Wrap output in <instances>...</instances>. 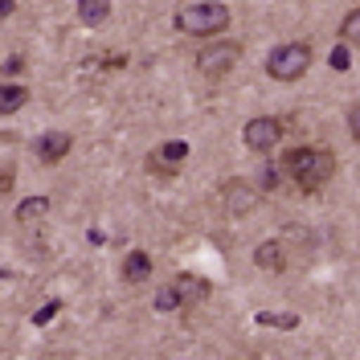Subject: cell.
<instances>
[{
  "instance_id": "cell-1",
  "label": "cell",
  "mask_w": 360,
  "mask_h": 360,
  "mask_svg": "<svg viewBox=\"0 0 360 360\" xmlns=\"http://www.w3.org/2000/svg\"><path fill=\"white\" fill-rule=\"evenodd\" d=\"M287 172H291L303 188H323L332 172H336V156L328 148H295L287 156Z\"/></svg>"
},
{
  "instance_id": "cell-2",
  "label": "cell",
  "mask_w": 360,
  "mask_h": 360,
  "mask_svg": "<svg viewBox=\"0 0 360 360\" xmlns=\"http://www.w3.org/2000/svg\"><path fill=\"white\" fill-rule=\"evenodd\" d=\"M311 70V49L303 41H291V45H274L266 58V74L274 82H295Z\"/></svg>"
},
{
  "instance_id": "cell-3",
  "label": "cell",
  "mask_w": 360,
  "mask_h": 360,
  "mask_svg": "<svg viewBox=\"0 0 360 360\" xmlns=\"http://www.w3.org/2000/svg\"><path fill=\"white\" fill-rule=\"evenodd\" d=\"M176 25L184 33H193V37H213V33H221L225 25H229V8L225 4H193V8H184L176 17Z\"/></svg>"
},
{
  "instance_id": "cell-4",
  "label": "cell",
  "mask_w": 360,
  "mask_h": 360,
  "mask_svg": "<svg viewBox=\"0 0 360 360\" xmlns=\"http://www.w3.org/2000/svg\"><path fill=\"white\" fill-rule=\"evenodd\" d=\"M238 53H242L238 41H213L197 53V70H201L205 78H225L233 70V62H238Z\"/></svg>"
},
{
  "instance_id": "cell-5",
  "label": "cell",
  "mask_w": 360,
  "mask_h": 360,
  "mask_svg": "<svg viewBox=\"0 0 360 360\" xmlns=\"http://www.w3.org/2000/svg\"><path fill=\"white\" fill-rule=\"evenodd\" d=\"M287 131V123H278V119H266V115H258V119H250L242 139H246L250 152H270V148H278V139Z\"/></svg>"
},
{
  "instance_id": "cell-6",
  "label": "cell",
  "mask_w": 360,
  "mask_h": 360,
  "mask_svg": "<svg viewBox=\"0 0 360 360\" xmlns=\"http://www.w3.org/2000/svg\"><path fill=\"white\" fill-rule=\"evenodd\" d=\"M70 143H74V139H70L66 131H45L41 139H37V156H41L45 164H58V160L70 152Z\"/></svg>"
},
{
  "instance_id": "cell-7",
  "label": "cell",
  "mask_w": 360,
  "mask_h": 360,
  "mask_svg": "<svg viewBox=\"0 0 360 360\" xmlns=\"http://www.w3.org/2000/svg\"><path fill=\"white\" fill-rule=\"evenodd\" d=\"M176 291H180V299H184V307L205 303V299H209V278H201V274H176Z\"/></svg>"
},
{
  "instance_id": "cell-8",
  "label": "cell",
  "mask_w": 360,
  "mask_h": 360,
  "mask_svg": "<svg viewBox=\"0 0 360 360\" xmlns=\"http://www.w3.org/2000/svg\"><path fill=\"white\" fill-rule=\"evenodd\" d=\"M123 278H127V283H143V278H152V258H148L143 250H131V254L123 258Z\"/></svg>"
},
{
  "instance_id": "cell-9",
  "label": "cell",
  "mask_w": 360,
  "mask_h": 360,
  "mask_svg": "<svg viewBox=\"0 0 360 360\" xmlns=\"http://www.w3.org/2000/svg\"><path fill=\"white\" fill-rule=\"evenodd\" d=\"M29 103V86H17V82H4L0 86V111L4 115H17Z\"/></svg>"
},
{
  "instance_id": "cell-10",
  "label": "cell",
  "mask_w": 360,
  "mask_h": 360,
  "mask_svg": "<svg viewBox=\"0 0 360 360\" xmlns=\"http://www.w3.org/2000/svg\"><path fill=\"white\" fill-rule=\"evenodd\" d=\"M78 17L82 25H103L111 17V0H78Z\"/></svg>"
},
{
  "instance_id": "cell-11",
  "label": "cell",
  "mask_w": 360,
  "mask_h": 360,
  "mask_svg": "<svg viewBox=\"0 0 360 360\" xmlns=\"http://www.w3.org/2000/svg\"><path fill=\"white\" fill-rule=\"evenodd\" d=\"M184 156H188V143H184V139H168V143H164L152 160H156V164H168V168H176Z\"/></svg>"
},
{
  "instance_id": "cell-12",
  "label": "cell",
  "mask_w": 360,
  "mask_h": 360,
  "mask_svg": "<svg viewBox=\"0 0 360 360\" xmlns=\"http://www.w3.org/2000/svg\"><path fill=\"white\" fill-rule=\"evenodd\" d=\"M258 266L262 270H283V246L278 242H266V246H258Z\"/></svg>"
},
{
  "instance_id": "cell-13",
  "label": "cell",
  "mask_w": 360,
  "mask_h": 360,
  "mask_svg": "<svg viewBox=\"0 0 360 360\" xmlns=\"http://www.w3.org/2000/svg\"><path fill=\"white\" fill-rule=\"evenodd\" d=\"M176 307H184V299H180L176 283H172V287H160V295H156V311H176Z\"/></svg>"
},
{
  "instance_id": "cell-14",
  "label": "cell",
  "mask_w": 360,
  "mask_h": 360,
  "mask_svg": "<svg viewBox=\"0 0 360 360\" xmlns=\"http://www.w3.org/2000/svg\"><path fill=\"white\" fill-rule=\"evenodd\" d=\"M45 209H49V197H29V201H21L17 217H21V221H33V217H41Z\"/></svg>"
},
{
  "instance_id": "cell-15",
  "label": "cell",
  "mask_w": 360,
  "mask_h": 360,
  "mask_svg": "<svg viewBox=\"0 0 360 360\" xmlns=\"http://www.w3.org/2000/svg\"><path fill=\"white\" fill-rule=\"evenodd\" d=\"M340 33H344V41H348V45H356V49H360V8H352V13L344 17Z\"/></svg>"
},
{
  "instance_id": "cell-16",
  "label": "cell",
  "mask_w": 360,
  "mask_h": 360,
  "mask_svg": "<svg viewBox=\"0 0 360 360\" xmlns=\"http://www.w3.org/2000/svg\"><path fill=\"white\" fill-rule=\"evenodd\" d=\"M258 323H278V328H295L299 315H258Z\"/></svg>"
},
{
  "instance_id": "cell-17",
  "label": "cell",
  "mask_w": 360,
  "mask_h": 360,
  "mask_svg": "<svg viewBox=\"0 0 360 360\" xmlns=\"http://www.w3.org/2000/svg\"><path fill=\"white\" fill-rule=\"evenodd\" d=\"M348 62H352V53H348L344 45H340V49H332V66H336V70H348Z\"/></svg>"
},
{
  "instance_id": "cell-18",
  "label": "cell",
  "mask_w": 360,
  "mask_h": 360,
  "mask_svg": "<svg viewBox=\"0 0 360 360\" xmlns=\"http://www.w3.org/2000/svg\"><path fill=\"white\" fill-rule=\"evenodd\" d=\"M348 131H352V139L360 143V103L352 107V115H348Z\"/></svg>"
},
{
  "instance_id": "cell-19",
  "label": "cell",
  "mask_w": 360,
  "mask_h": 360,
  "mask_svg": "<svg viewBox=\"0 0 360 360\" xmlns=\"http://www.w3.org/2000/svg\"><path fill=\"white\" fill-rule=\"evenodd\" d=\"M53 311H58V303H45L41 311H37V323H49V319H53Z\"/></svg>"
},
{
  "instance_id": "cell-20",
  "label": "cell",
  "mask_w": 360,
  "mask_h": 360,
  "mask_svg": "<svg viewBox=\"0 0 360 360\" xmlns=\"http://www.w3.org/2000/svg\"><path fill=\"white\" fill-rule=\"evenodd\" d=\"M21 66H25L21 58H8V62H4V74H17V70H21Z\"/></svg>"
},
{
  "instance_id": "cell-21",
  "label": "cell",
  "mask_w": 360,
  "mask_h": 360,
  "mask_svg": "<svg viewBox=\"0 0 360 360\" xmlns=\"http://www.w3.org/2000/svg\"><path fill=\"white\" fill-rule=\"evenodd\" d=\"M0 17H13V0H0Z\"/></svg>"
},
{
  "instance_id": "cell-22",
  "label": "cell",
  "mask_w": 360,
  "mask_h": 360,
  "mask_svg": "<svg viewBox=\"0 0 360 360\" xmlns=\"http://www.w3.org/2000/svg\"><path fill=\"white\" fill-rule=\"evenodd\" d=\"M184 4H201V0H184Z\"/></svg>"
}]
</instances>
